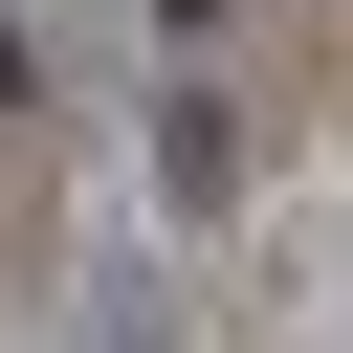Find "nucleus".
I'll return each mask as SVG.
<instances>
[{"instance_id": "f257e3e1", "label": "nucleus", "mask_w": 353, "mask_h": 353, "mask_svg": "<svg viewBox=\"0 0 353 353\" xmlns=\"http://www.w3.org/2000/svg\"><path fill=\"white\" fill-rule=\"evenodd\" d=\"M265 309L309 353H353V199H265Z\"/></svg>"}, {"instance_id": "f03ea898", "label": "nucleus", "mask_w": 353, "mask_h": 353, "mask_svg": "<svg viewBox=\"0 0 353 353\" xmlns=\"http://www.w3.org/2000/svg\"><path fill=\"white\" fill-rule=\"evenodd\" d=\"M154 199H176V221L221 199V88H154Z\"/></svg>"}, {"instance_id": "7ed1b4c3", "label": "nucleus", "mask_w": 353, "mask_h": 353, "mask_svg": "<svg viewBox=\"0 0 353 353\" xmlns=\"http://www.w3.org/2000/svg\"><path fill=\"white\" fill-rule=\"evenodd\" d=\"M154 22H176V44H199V22H221V0H154Z\"/></svg>"}]
</instances>
